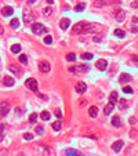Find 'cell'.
I'll use <instances>...</instances> for the list:
<instances>
[{
	"instance_id": "obj_1",
	"label": "cell",
	"mask_w": 138,
	"mask_h": 156,
	"mask_svg": "<svg viewBox=\"0 0 138 156\" xmlns=\"http://www.w3.org/2000/svg\"><path fill=\"white\" fill-rule=\"evenodd\" d=\"M99 29V26L94 25L91 22H77L76 25L72 28V33L73 35H82V33H93V32H97Z\"/></svg>"
},
{
	"instance_id": "obj_2",
	"label": "cell",
	"mask_w": 138,
	"mask_h": 156,
	"mask_svg": "<svg viewBox=\"0 0 138 156\" xmlns=\"http://www.w3.org/2000/svg\"><path fill=\"white\" fill-rule=\"evenodd\" d=\"M25 86H26V88L31 90V91H33V93H36V94L39 93V88H37V80L33 79V77H31V79H28V80L25 82Z\"/></svg>"
},
{
	"instance_id": "obj_3",
	"label": "cell",
	"mask_w": 138,
	"mask_h": 156,
	"mask_svg": "<svg viewBox=\"0 0 138 156\" xmlns=\"http://www.w3.org/2000/svg\"><path fill=\"white\" fill-rule=\"evenodd\" d=\"M32 32L36 35V36H39V35H43V33H47V28H44L41 23L39 22H36L32 25Z\"/></svg>"
},
{
	"instance_id": "obj_4",
	"label": "cell",
	"mask_w": 138,
	"mask_h": 156,
	"mask_svg": "<svg viewBox=\"0 0 138 156\" xmlns=\"http://www.w3.org/2000/svg\"><path fill=\"white\" fill-rule=\"evenodd\" d=\"M22 18H23V22H26V23L35 22V15H33V13H31V11H29V8H25V10H23Z\"/></svg>"
},
{
	"instance_id": "obj_5",
	"label": "cell",
	"mask_w": 138,
	"mask_h": 156,
	"mask_svg": "<svg viewBox=\"0 0 138 156\" xmlns=\"http://www.w3.org/2000/svg\"><path fill=\"white\" fill-rule=\"evenodd\" d=\"M11 111V106L8 102H6V101H3V102H0V117H3L6 115H8V112Z\"/></svg>"
},
{
	"instance_id": "obj_6",
	"label": "cell",
	"mask_w": 138,
	"mask_h": 156,
	"mask_svg": "<svg viewBox=\"0 0 138 156\" xmlns=\"http://www.w3.org/2000/svg\"><path fill=\"white\" fill-rule=\"evenodd\" d=\"M39 69H40V72H43V73H49L50 69H51L50 62H49V61H41V62L39 64Z\"/></svg>"
},
{
	"instance_id": "obj_7",
	"label": "cell",
	"mask_w": 138,
	"mask_h": 156,
	"mask_svg": "<svg viewBox=\"0 0 138 156\" xmlns=\"http://www.w3.org/2000/svg\"><path fill=\"white\" fill-rule=\"evenodd\" d=\"M86 90H87V84H86L84 82H79L76 84V93L77 94H84Z\"/></svg>"
},
{
	"instance_id": "obj_8",
	"label": "cell",
	"mask_w": 138,
	"mask_h": 156,
	"mask_svg": "<svg viewBox=\"0 0 138 156\" xmlns=\"http://www.w3.org/2000/svg\"><path fill=\"white\" fill-rule=\"evenodd\" d=\"M95 67H97L99 70H105L106 69V67H108V62H106V59H98L97 61V64H95Z\"/></svg>"
},
{
	"instance_id": "obj_9",
	"label": "cell",
	"mask_w": 138,
	"mask_h": 156,
	"mask_svg": "<svg viewBox=\"0 0 138 156\" xmlns=\"http://www.w3.org/2000/svg\"><path fill=\"white\" fill-rule=\"evenodd\" d=\"M8 70H10L13 75H15V76H20V75H21V69H20V67H17L15 64H11L10 67H8Z\"/></svg>"
},
{
	"instance_id": "obj_10",
	"label": "cell",
	"mask_w": 138,
	"mask_h": 156,
	"mask_svg": "<svg viewBox=\"0 0 138 156\" xmlns=\"http://www.w3.org/2000/svg\"><path fill=\"white\" fill-rule=\"evenodd\" d=\"M131 80H133V77H131L129 73H122L120 79H119V82H120L122 84H126V83H130Z\"/></svg>"
},
{
	"instance_id": "obj_11",
	"label": "cell",
	"mask_w": 138,
	"mask_h": 156,
	"mask_svg": "<svg viewBox=\"0 0 138 156\" xmlns=\"http://www.w3.org/2000/svg\"><path fill=\"white\" fill-rule=\"evenodd\" d=\"M3 83H4V86H7V87H13L15 84V82L13 77H10V76H4L3 77Z\"/></svg>"
},
{
	"instance_id": "obj_12",
	"label": "cell",
	"mask_w": 138,
	"mask_h": 156,
	"mask_svg": "<svg viewBox=\"0 0 138 156\" xmlns=\"http://www.w3.org/2000/svg\"><path fill=\"white\" fill-rule=\"evenodd\" d=\"M123 145H124V142L123 141H116V142H113L112 144V149L115 152H120L122 151V148H123Z\"/></svg>"
},
{
	"instance_id": "obj_13",
	"label": "cell",
	"mask_w": 138,
	"mask_h": 156,
	"mask_svg": "<svg viewBox=\"0 0 138 156\" xmlns=\"http://www.w3.org/2000/svg\"><path fill=\"white\" fill-rule=\"evenodd\" d=\"M69 25H70V21L68 20V18H62L61 22H59V28H61L62 31H66V29L69 28Z\"/></svg>"
},
{
	"instance_id": "obj_14",
	"label": "cell",
	"mask_w": 138,
	"mask_h": 156,
	"mask_svg": "<svg viewBox=\"0 0 138 156\" xmlns=\"http://www.w3.org/2000/svg\"><path fill=\"white\" fill-rule=\"evenodd\" d=\"M13 13H14L13 7H4L2 10V15L3 17H11V15H13Z\"/></svg>"
},
{
	"instance_id": "obj_15",
	"label": "cell",
	"mask_w": 138,
	"mask_h": 156,
	"mask_svg": "<svg viewBox=\"0 0 138 156\" xmlns=\"http://www.w3.org/2000/svg\"><path fill=\"white\" fill-rule=\"evenodd\" d=\"M113 109H115V102H112V101H111V102L104 108V113H105V115H109Z\"/></svg>"
},
{
	"instance_id": "obj_16",
	"label": "cell",
	"mask_w": 138,
	"mask_h": 156,
	"mask_svg": "<svg viewBox=\"0 0 138 156\" xmlns=\"http://www.w3.org/2000/svg\"><path fill=\"white\" fill-rule=\"evenodd\" d=\"M124 18H126V13H124L123 10H119L117 14H116V21H117V22H123Z\"/></svg>"
},
{
	"instance_id": "obj_17",
	"label": "cell",
	"mask_w": 138,
	"mask_h": 156,
	"mask_svg": "<svg viewBox=\"0 0 138 156\" xmlns=\"http://www.w3.org/2000/svg\"><path fill=\"white\" fill-rule=\"evenodd\" d=\"M88 115H90V117H97V115H98V108L97 106H91L88 109Z\"/></svg>"
},
{
	"instance_id": "obj_18",
	"label": "cell",
	"mask_w": 138,
	"mask_h": 156,
	"mask_svg": "<svg viewBox=\"0 0 138 156\" xmlns=\"http://www.w3.org/2000/svg\"><path fill=\"white\" fill-rule=\"evenodd\" d=\"M76 70L80 72V73H87V72H88V67H86L84 64H80V65H77Z\"/></svg>"
},
{
	"instance_id": "obj_19",
	"label": "cell",
	"mask_w": 138,
	"mask_h": 156,
	"mask_svg": "<svg viewBox=\"0 0 138 156\" xmlns=\"http://www.w3.org/2000/svg\"><path fill=\"white\" fill-rule=\"evenodd\" d=\"M112 124L115 126V127H122V122H120V117L119 116H113V119H112Z\"/></svg>"
},
{
	"instance_id": "obj_20",
	"label": "cell",
	"mask_w": 138,
	"mask_h": 156,
	"mask_svg": "<svg viewBox=\"0 0 138 156\" xmlns=\"http://www.w3.org/2000/svg\"><path fill=\"white\" fill-rule=\"evenodd\" d=\"M65 155H69V156H80L82 153L79 151H75V149H66V151H65Z\"/></svg>"
},
{
	"instance_id": "obj_21",
	"label": "cell",
	"mask_w": 138,
	"mask_h": 156,
	"mask_svg": "<svg viewBox=\"0 0 138 156\" xmlns=\"http://www.w3.org/2000/svg\"><path fill=\"white\" fill-rule=\"evenodd\" d=\"M51 13H53V8H51V7H44L43 10H41V14H43L44 17L51 15Z\"/></svg>"
},
{
	"instance_id": "obj_22",
	"label": "cell",
	"mask_w": 138,
	"mask_h": 156,
	"mask_svg": "<svg viewBox=\"0 0 138 156\" xmlns=\"http://www.w3.org/2000/svg\"><path fill=\"white\" fill-rule=\"evenodd\" d=\"M115 35L117 36V37H120V39H124V37H126V32L123 31V29H116V31H115Z\"/></svg>"
},
{
	"instance_id": "obj_23",
	"label": "cell",
	"mask_w": 138,
	"mask_h": 156,
	"mask_svg": "<svg viewBox=\"0 0 138 156\" xmlns=\"http://www.w3.org/2000/svg\"><path fill=\"white\" fill-rule=\"evenodd\" d=\"M40 117H41V120H50V113L49 112H47V111H43V112H41L40 113Z\"/></svg>"
},
{
	"instance_id": "obj_24",
	"label": "cell",
	"mask_w": 138,
	"mask_h": 156,
	"mask_svg": "<svg viewBox=\"0 0 138 156\" xmlns=\"http://www.w3.org/2000/svg\"><path fill=\"white\" fill-rule=\"evenodd\" d=\"M84 8H86V4L84 3H79V4L75 6V11H77V13H80V11H83Z\"/></svg>"
},
{
	"instance_id": "obj_25",
	"label": "cell",
	"mask_w": 138,
	"mask_h": 156,
	"mask_svg": "<svg viewBox=\"0 0 138 156\" xmlns=\"http://www.w3.org/2000/svg\"><path fill=\"white\" fill-rule=\"evenodd\" d=\"M10 26L13 28V29H17L18 26H20V21H18L17 18H14V20H11V22H10Z\"/></svg>"
},
{
	"instance_id": "obj_26",
	"label": "cell",
	"mask_w": 138,
	"mask_h": 156,
	"mask_svg": "<svg viewBox=\"0 0 138 156\" xmlns=\"http://www.w3.org/2000/svg\"><path fill=\"white\" fill-rule=\"evenodd\" d=\"M105 4H106L105 0H95V2H94V7H104Z\"/></svg>"
},
{
	"instance_id": "obj_27",
	"label": "cell",
	"mask_w": 138,
	"mask_h": 156,
	"mask_svg": "<svg viewBox=\"0 0 138 156\" xmlns=\"http://www.w3.org/2000/svg\"><path fill=\"white\" fill-rule=\"evenodd\" d=\"M62 127V123L61 122H54L53 123V130H55V131H59Z\"/></svg>"
},
{
	"instance_id": "obj_28",
	"label": "cell",
	"mask_w": 138,
	"mask_h": 156,
	"mask_svg": "<svg viewBox=\"0 0 138 156\" xmlns=\"http://www.w3.org/2000/svg\"><path fill=\"white\" fill-rule=\"evenodd\" d=\"M11 51H13L14 54H18L21 51V46L20 44H13V46H11Z\"/></svg>"
},
{
	"instance_id": "obj_29",
	"label": "cell",
	"mask_w": 138,
	"mask_h": 156,
	"mask_svg": "<svg viewBox=\"0 0 138 156\" xmlns=\"http://www.w3.org/2000/svg\"><path fill=\"white\" fill-rule=\"evenodd\" d=\"M119 108H120L122 111H124L126 108H127V102H126V100H119Z\"/></svg>"
},
{
	"instance_id": "obj_30",
	"label": "cell",
	"mask_w": 138,
	"mask_h": 156,
	"mask_svg": "<svg viewBox=\"0 0 138 156\" xmlns=\"http://www.w3.org/2000/svg\"><path fill=\"white\" fill-rule=\"evenodd\" d=\"M37 113H31V115H29V122L31 123H36V120H37Z\"/></svg>"
},
{
	"instance_id": "obj_31",
	"label": "cell",
	"mask_w": 138,
	"mask_h": 156,
	"mask_svg": "<svg viewBox=\"0 0 138 156\" xmlns=\"http://www.w3.org/2000/svg\"><path fill=\"white\" fill-rule=\"evenodd\" d=\"M75 59H76V54H73V53H69L66 55V61H69V62H73Z\"/></svg>"
},
{
	"instance_id": "obj_32",
	"label": "cell",
	"mask_w": 138,
	"mask_h": 156,
	"mask_svg": "<svg viewBox=\"0 0 138 156\" xmlns=\"http://www.w3.org/2000/svg\"><path fill=\"white\" fill-rule=\"evenodd\" d=\"M109 100L112 101V102H116V101H117V93L116 91H112L111 95H109Z\"/></svg>"
},
{
	"instance_id": "obj_33",
	"label": "cell",
	"mask_w": 138,
	"mask_h": 156,
	"mask_svg": "<svg viewBox=\"0 0 138 156\" xmlns=\"http://www.w3.org/2000/svg\"><path fill=\"white\" fill-rule=\"evenodd\" d=\"M130 137L131 138H134V140H138V130H135V129H133L130 131Z\"/></svg>"
},
{
	"instance_id": "obj_34",
	"label": "cell",
	"mask_w": 138,
	"mask_h": 156,
	"mask_svg": "<svg viewBox=\"0 0 138 156\" xmlns=\"http://www.w3.org/2000/svg\"><path fill=\"white\" fill-rule=\"evenodd\" d=\"M93 54H90V53H84V54H82V59H88V61H90V59H93Z\"/></svg>"
},
{
	"instance_id": "obj_35",
	"label": "cell",
	"mask_w": 138,
	"mask_h": 156,
	"mask_svg": "<svg viewBox=\"0 0 138 156\" xmlns=\"http://www.w3.org/2000/svg\"><path fill=\"white\" fill-rule=\"evenodd\" d=\"M23 140H26V141L33 140V134L32 133H25V134H23Z\"/></svg>"
},
{
	"instance_id": "obj_36",
	"label": "cell",
	"mask_w": 138,
	"mask_h": 156,
	"mask_svg": "<svg viewBox=\"0 0 138 156\" xmlns=\"http://www.w3.org/2000/svg\"><path fill=\"white\" fill-rule=\"evenodd\" d=\"M20 62L21 64H28V58H26V55H20Z\"/></svg>"
},
{
	"instance_id": "obj_37",
	"label": "cell",
	"mask_w": 138,
	"mask_h": 156,
	"mask_svg": "<svg viewBox=\"0 0 138 156\" xmlns=\"http://www.w3.org/2000/svg\"><path fill=\"white\" fill-rule=\"evenodd\" d=\"M123 91H124L126 94H133V88H131L130 86H126V87L123 88Z\"/></svg>"
},
{
	"instance_id": "obj_38",
	"label": "cell",
	"mask_w": 138,
	"mask_h": 156,
	"mask_svg": "<svg viewBox=\"0 0 138 156\" xmlns=\"http://www.w3.org/2000/svg\"><path fill=\"white\" fill-rule=\"evenodd\" d=\"M93 41L94 43H101V41H102V36H94Z\"/></svg>"
},
{
	"instance_id": "obj_39",
	"label": "cell",
	"mask_w": 138,
	"mask_h": 156,
	"mask_svg": "<svg viewBox=\"0 0 138 156\" xmlns=\"http://www.w3.org/2000/svg\"><path fill=\"white\" fill-rule=\"evenodd\" d=\"M43 133H44V129L43 127H40V126H39V127H36V134H37V135H41Z\"/></svg>"
},
{
	"instance_id": "obj_40",
	"label": "cell",
	"mask_w": 138,
	"mask_h": 156,
	"mask_svg": "<svg viewBox=\"0 0 138 156\" xmlns=\"http://www.w3.org/2000/svg\"><path fill=\"white\" fill-rule=\"evenodd\" d=\"M51 41H53V37H51V36H46V37H44V43H46V44H51Z\"/></svg>"
},
{
	"instance_id": "obj_41",
	"label": "cell",
	"mask_w": 138,
	"mask_h": 156,
	"mask_svg": "<svg viewBox=\"0 0 138 156\" xmlns=\"http://www.w3.org/2000/svg\"><path fill=\"white\" fill-rule=\"evenodd\" d=\"M54 115H55V117H57V119H61V117H62L61 111H55V112H54Z\"/></svg>"
},
{
	"instance_id": "obj_42",
	"label": "cell",
	"mask_w": 138,
	"mask_h": 156,
	"mask_svg": "<svg viewBox=\"0 0 138 156\" xmlns=\"http://www.w3.org/2000/svg\"><path fill=\"white\" fill-rule=\"evenodd\" d=\"M131 61H133L137 67H138V55H133V57H131Z\"/></svg>"
},
{
	"instance_id": "obj_43",
	"label": "cell",
	"mask_w": 138,
	"mask_h": 156,
	"mask_svg": "<svg viewBox=\"0 0 138 156\" xmlns=\"http://www.w3.org/2000/svg\"><path fill=\"white\" fill-rule=\"evenodd\" d=\"M129 122H130V124H135V123H137V119H135V117H130Z\"/></svg>"
},
{
	"instance_id": "obj_44",
	"label": "cell",
	"mask_w": 138,
	"mask_h": 156,
	"mask_svg": "<svg viewBox=\"0 0 138 156\" xmlns=\"http://www.w3.org/2000/svg\"><path fill=\"white\" fill-rule=\"evenodd\" d=\"M131 7H133V8H138V0H135L134 3H131Z\"/></svg>"
},
{
	"instance_id": "obj_45",
	"label": "cell",
	"mask_w": 138,
	"mask_h": 156,
	"mask_svg": "<svg viewBox=\"0 0 138 156\" xmlns=\"http://www.w3.org/2000/svg\"><path fill=\"white\" fill-rule=\"evenodd\" d=\"M69 72H70V73H76L77 70H76V68H75V67H70V68H69Z\"/></svg>"
},
{
	"instance_id": "obj_46",
	"label": "cell",
	"mask_w": 138,
	"mask_h": 156,
	"mask_svg": "<svg viewBox=\"0 0 138 156\" xmlns=\"http://www.w3.org/2000/svg\"><path fill=\"white\" fill-rule=\"evenodd\" d=\"M131 32H133V33H137V32H138V28H135V26H131Z\"/></svg>"
},
{
	"instance_id": "obj_47",
	"label": "cell",
	"mask_w": 138,
	"mask_h": 156,
	"mask_svg": "<svg viewBox=\"0 0 138 156\" xmlns=\"http://www.w3.org/2000/svg\"><path fill=\"white\" fill-rule=\"evenodd\" d=\"M37 95H39V97H40L41 100H47V97H46L44 94H40V93H37Z\"/></svg>"
},
{
	"instance_id": "obj_48",
	"label": "cell",
	"mask_w": 138,
	"mask_h": 156,
	"mask_svg": "<svg viewBox=\"0 0 138 156\" xmlns=\"http://www.w3.org/2000/svg\"><path fill=\"white\" fill-rule=\"evenodd\" d=\"M17 113H18V115H23V111H21L20 108H17Z\"/></svg>"
},
{
	"instance_id": "obj_49",
	"label": "cell",
	"mask_w": 138,
	"mask_h": 156,
	"mask_svg": "<svg viewBox=\"0 0 138 156\" xmlns=\"http://www.w3.org/2000/svg\"><path fill=\"white\" fill-rule=\"evenodd\" d=\"M131 22H133V23L138 22V18H137V17H133V20H131Z\"/></svg>"
},
{
	"instance_id": "obj_50",
	"label": "cell",
	"mask_w": 138,
	"mask_h": 156,
	"mask_svg": "<svg viewBox=\"0 0 138 156\" xmlns=\"http://www.w3.org/2000/svg\"><path fill=\"white\" fill-rule=\"evenodd\" d=\"M3 33H4V28L0 25V35H3Z\"/></svg>"
},
{
	"instance_id": "obj_51",
	"label": "cell",
	"mask_w": 138,
	"mask_h": 156,
	"mask_svg": "<svg viewBox=\"0 0 138 156\" xmlns=\"http://www.w3.org/2000/svg\"><path fill=\"white\" fill-rule=\"evenodd\" d=\"M36 0H28V4H35Z\"/></svg>"
},
{
	"instance_id": "obj_52",
	"label": "cell",
	"mask_w": 138,
	"mask_h": 156,
	"mask_svg": "<svg viewBox=\"0 0 138 156\" xmlns=\"http://www.w3.org/2000/svg\"><path fill=\"white\" fill-rule=\"evenodd\" d=\"M80 105H86V101H84V98H82V101H80Z\"/></svg>"
},
{
	"instance_id": "obj_53",
	"label": "cell",
	"mask_w": 138,
	"mask_h": 156,
	"mask_svg": "<svg viewBox=\"0 0 138 156\" xmlns=\"http://www.w3.org/2000/svg\"><path fill=\"white\" fill-rule=\"evenodd\" d=\"M2 131H4V126L0 124V133H2Z\"/></svg>"
},
{
	"instance_id": "obj_54",
	"label": "cell",
	"mask_w": 138,
	"mask_h": 156,
	"mask_svg": "<svg viewBox=\"0 0 138 156\" xmlns=\"http://www.w3.org/2000/svg\"><path fill=\"white\" fill-rule=\"evenodd\" d=\"M46 2L49 3V4H53V3H54V0H46Z\"/></svg>"
}]
</instances>
